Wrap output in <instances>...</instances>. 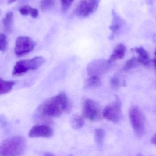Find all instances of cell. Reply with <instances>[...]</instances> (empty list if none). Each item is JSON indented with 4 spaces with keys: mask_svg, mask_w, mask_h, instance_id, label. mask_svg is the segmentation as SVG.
Masks as SVG:
<instances>
[{
    "mask_svg": "<svg viewBox=\"0 0 156 156\" xmlns=\"http://www.w3.org/2000/svg\"><path fill=\"white\" fill-rule=\"evenodd\" d=\"M14 85L12 81H5L0 78V95L11 91Z\"/></svg>",
    "mask_w": 156,
    "mask_h": 156,
    "instance_id": "9a60e30c",
    "label": "cell"
},
{
    "mask_svg": "<svg viewBox=\"0 0 156 156\" xmlns=\"http://www.w3.org/2000/svg\"><path fill=\"white\" fill-rule=\"evenodd\" d=\"M143 156V155L142 154H138L137 155V156Z\"/></svg>",
    "mask_w": 156,
    "mask_h": 156,
    "instance_id": "4dcf8cb0",
    "label": "cell"
},
{
    "mask_svg": "<svg viewBox=\"0 0 156 156\" xmlns=\"http://www.w3.org/2000/svg\"><path fill=\"white\" fill-rule=\"evenodd\" d=\"M71 126L74 129H79L84 126V121L83 117L80 115H74L71 120Z\"/></svg>",
    "mask_w": 156,
    "mask_h": 156,
    "instance_id": "2e32d148",
    "label": "cell"
},
{
    "mask_svg": "<svg viewBox=\"0 0 156 156\" xmlns=\"http://www.w3.org/2000/svg\"><path fill=\"white\" fill-rule=\"evenodd\" d=\"M122 103L120 98L115 95L113 101L107 105L104 109L102 115L108 121L116 123L121 120L122 115Z\"/></svg>",
    "mask_w": 156,
    "mask_h": 156,
    "instance_id": "5b68a950",
    "label": "cell"
},
{
    "mask_svg": "<svg viewBox=\"0 0 156 156\" xmlns=\"http://www.w3.org/2000/svg\"><path fill=\"white\" fill-rule=\"evenodd\" d=\"M155 56L156 57V48L155 52Z\"/></svg>",
    "mask_w": 156,
    "mask_h": 156,
    "instance_id": "1f68e13d",
    "label": "cell"
},
{
    "mask_svg": "<svg viewBox=\"0 0 156 156\" xmlns=\"http://www.w3.org/2000/svg\"><path fill=\"white\" fill-rule=\"evenodd\" d=\"M105 136V132L103 129L98 128L94 132V140L97 146L101 148L103 144L104 138Z\"/></svg>",
    "mask_w": 156,
    "mask_h": 156,
    "instance_id": "ac0fdd59",
    "label": "cell"
},
{
    "mask_svg": "<svg viewBox=\"0 0 156 156\" xmlns=\"http://www.w3.org/2000/svg\"><path fill=\"white\" fill-rule=\"evenodd\" d=\"M44 156H55L54 154L49 152H47V153H44Z\"/></svg>",
    "mask_w": 156,
    "mask_h": 156,
    "instance_id": "4316f807",
    "label": "cell"
},
{
    "mask_svg": "<svg viewBox=\"0 0 156 156\" xmlns=\"http://www.w3.org/2000/svg\"><path fill=\"white\" fill-rule=\"evenodd\" d=\"M139 63L138 62L137 58L136 57L131 58L130 59H128L123 66V69L125 71H129L131 69L135 68L139 65Z\"/></svg>",
    "mask_w": 156,
    "mask_h": 156,
    "instance_id": "d6986e66",
    "label": "cell"
},
{
    "mask_svg": "<svg viewBox=\"0 0 156 156\" xmlns=\"http://www.w3.org/2000/svg\"><path fill=\"white\" fill-rule=\"evenodd\" d=\"M151 142L153 144L156 145V133L151 139Z\"/></svg>",
    "mask_w": 156,
    "mask_h": 156,
    "instance_id": "484cf974",
    "label": "cell"
},
{
    "mask_svg": "<svg viewBox=\"0 0 156 156\" xmlns=\"http://www.w3.org/2000/svg\"><path fill=\"white\" fill-rule=\"evenodd\" d=\"M69 156H72V155H70Z\"/></svg>",
    "mask_w": 156,
    "mask_h": 156,
    "instance_id": "836d02e7",
    "label": "cell"
},
{
    "mask_svg": "<svg viewBox=\"0 0 156 156\" xmlns=\"http://www.w3.org/2000/svg\"><path fill=\"white\" fill-rule=\"evenodd\" d=\"M122 26V21L121 18L115 12H113L112 23L110 27V29L112 31L110 39H113L115 34L119 31Z\"/></svg>",
    "mask_w": 156,
    "mask_h": 156,
    "instance_id": "4fadbf2b",
    "label": "cell"
},
{
    "mask_svg": "<svg viewBox=\"0 0 156 156\" xmlns=\"http://www.w3.org/2000/svg\"><path fill=\"white\" fill-rule=\"evenodd\" d=\"M26 148V141L22 136H11L0 143V156H21Z\"/></svg>",
    "mask_w": 156,
    "mask_h": 156,
    "instance_id": "7a4b0ae2",
    "label": "cell"
},
{
    "mask_svg": "<svg viewBox=\"0 0 156 156\" xmlns=\"http://www.w3.org/2000/svg\"><path fill=\"white\" fill-rule=\"evenodd\" d=\"M61 3L62 10L63 12H66L69 8L68 3L67 0H61Z\"/></svg>",
    "mask_w": 156,
    "mask_h": 156,
    "instance_id": "d4e9b609",
    "label": "cell"
},
{
    "mask_svg": "<svg viewBox=\"0 0 156 156\" xmlns=\"http://www.w3.org/2000/svg\"><path fill=\"white\" fill-rule=\"evenodd\" d=\"M126 52V47L122 44H119L114 48L113 51L110 56L108 61L112 64L115 61L123 58Z\"/></svg>",
    "mask_w": 156,
    "mask_h": 156,
    "instance_id": "8fae6325",
    "label": "cell"
},
{
    "mask_svg": "<svg viewBox=\"0 0 156 156\" xmlns=\"http://www.w3.org/2000/svg\"><path fill=\"white\" fill-rule=\"evenodd\" d=\"M30 14L33 18H36L38 16V11L37 9L31 7L30 8Z\"/></svg>",
    "mask_w": 156,
    "mask_h": 156,
    "instance_id": "cb8c5ba5",
    "label": "cell"
},
{
    "mask_svg": "<svg viewBox=\"0 0 156 156\" xmlns=\"http://www.w3.org/2000/svg\"><path fill=\"white\" fill-rule=\"evenodd\" d=\"M1 10H0V15H1Z\"/></svg>",
    "mask_w": 156,
    "mask_h": 156,
    "instance_id": "d6a6232c",
    "label": "cell"
},
{
    "mask_svg": "<svg viewBox=\"0 0 156 156\" xmlns=\"http://www.w3.org/2000/svg\"><path fill=\"white\" fill-rule=\"evenodd\" d=\"M153 62H154V66L156 72V57L154 58V60H153Z\"/></svg>",
    "mask_w": 156,
    "mask_h": 156,
    "instance_id": "f546056e",
    "label": "cell"
},
{
    "mask_svg": "<svg viewBox=\"0 0 156 156\" xmlns=\"http://www.w3.org/2000/svg\"><path fill=\"white\" fill-rule=\"evenodd\" d=\"M45 62L44 58L37 56L34 58L20 60L16 62L14 66L12 74L19 76L25 74L30 70H35L40 68Z\"/></svg>",
    "mask_w": 156,
    "mask_h": 156,
    "instance_id": "277c9868",
    "label": "cell"
},
{
    "mask_svg": "<svg viewBox=\"0 0 156 156\" xmlns=\"http://www.w3.org/2000/svg\"><path fill=\"white\" fill-rule=\"evenodd\" d=\"M56 0H41L40 2V9L42 11H49L52 9L55 5Z\"/></svg>",
    "mask_w": 156,
    "mask_h": 156,
    "instance_id": "ffe728a7",
    "label": "cell"
},
{
    "mask_svg": "<svg viewBox=\"0 0 156 156\" xmlns=\"http://www.w3.org/2000/svg\"><path fill=\"white\" fill-rule=\"evenodd\" d=\"M7 46V37L5 34L0 33V51L4 52Z\"/></svg>",
    "mask_w": 156,
    "mask_h": 156,
    "instance_id": "7402d4cb",
    "label": "cell"
},
{
    "mask_svg": "<svg viewBox=\"0 0 156 156\" xmlns=\"http://www.w3.org/2000/svg\"><path fill=\"white\" fill-rule=\"evenodd\" d=\"M13 21V13L9 12L5 15V17L3 19L2 23L6 31L10 32L12 29Z\"/></svg>",
    "mask_w": 156,
    "mask_h": 156,
    "instance_id": "e0dca14e",
    "label": "cell"
},
{
    "mask_svg": "<svg viewBox=\"0 0 156 156\" xmlns=\"http://www.w3.org/2000/svg\"><path fill=\"white\" fill-rule=\"evenodd\" d=\"M35 46V43L29 37H18L16 41L15 54L17 56H23L33 51Z\"/></svg>",
    "mask_w": 156,
    "mask_h": 156,
    "instance_id": "ba28073f",
    "label": "cell"
},
{
    "mask_svg": "<svg viewBox=\"0 0 156 156\" xmlns=\"http://www.w3.org/2000/svg\"><path fill=\"white\" fill-rule=\"evenodd\" d=\"M30 8H31V6L24 5L20 7L19 9V12L22 15L28 16V15L30 14Z\"/></svg>",
    "mask_w": 156,
    "mask_h": 156,
    "instance_id": "603a6c76",
    "label": "cell"
},
{
    "mask_svg": "<svg viewBox=\"0 0 156 156\" xmlns=\"http://www.w3.org/2000/svg\"><path fill=\"white\" fill-rule=\"evenodd\" d=\"M133 50L138 55L137 60L139 64H142L145 66L149 65L150 63L149 54L148 52L142 47H136Z\"/></svg>",
    "mask_w": 156,
    "mask_h": 156,
    "instance_id": "7c38bea8",
    "label": "cell"
},
{
    "mask_svg": "<svg viewBox=\"0 0 156 156\" xmlns=\"http://www.w3.org/2000/svg\"><path fill=\"white\" fill-rule=\"evenodd\" d=\"M17 1V0H8L7 1V3H8L9 4H10L16 1Z\"/></svg>",
    "mask_w": 156,
    "mask_h": 156,
    "instance_id": "f1b7e54d",
    "label": "cell"
},
{
    "mask_svg": "<svg viewBox=\"0 0 156 156\" xmlns=\"http://www.w3.org/2000/svg\"><path fill=\"white\" fill-rule=\"evenodd\" d=\"M129 118L134 133L138 137L144 135L146 129L145 117L138 106H132L129 111Z\"/></svg>",
    "mask_w": 156,
    "mask_h": 156,
    "instance_id": "3957f363",
    "label": "cell"
},
{
    "mask_svg": "<svg viewBox=\"0 0 156 156\" xmlns=\"http://www.w3.org/2000/svg\"><path fill=\"white\" fill-rule=\"evenodd\" d=\"M112 64L105 59H96L89 63L87 72L90 76H99L108 71Z\"/></svg>",
    "mask_w": 156,
    "mask_h": 156,
    "instance_id": "9c48e42d",
    "label": "cell"
},
{
    "mask_svg": "<svg viewBox=\"0 0 156 156\" xmlns=\"http://www.w3.org/2000/svg\"><path fill=\"white\" fill-rule=\"evenodd\" d=\"M71 108L67 96L62 92L45 100L37 108V112L40 119L45 120L59 117L69 112Z\"/></svg>",
    "mask_w": 156,
    "mask_h": 156,
    "instance_id": "6da1fadb",
    "label": "cell"
},
{
    "mask_svg": "<svg viewBox=\"0 0 156 156\" xmlns=\"http://www.w3.org/2000/svg\"><path fill=\"white\" fill-rule=\"evenodd\" d=\"M101 0H80L76 8V15L80 18L88 17L98 9Z\"/></svg>",
    "mask_w": 156,
    "mask_h": 156,
    "instance_id": "52a82bcc",
    "label": "cell"
},
{
    "mask_svg": "<svg viewBox=\"0 0 156 156\" xmlns=\"http://www.w3.org/2000/svg\"><path fill=\"white\" fill-rule=\"evenodd\" d=\"M67 1L69 6V7H70L74 0H67Z\"/></svg>",
    "mask_w": 156,
    "mask_h": 156,
    "instance_id": "83f0119b",
    "label": "cell"
},
{
    "mask_svg": "<svg viewBox=\"0 0 156 156\" xmlns=\"http://www.w3.org/2000/svg\"><path fill=\"white\" fill-rule=\"evenodd\" d=\"M126 85L125 81L121 80L117 76H114L110 80V85L112 89H116L122 86Z\"/></svg>",
    "mask_w": 156,
    "mask_h": 156,
    "instance_id": "44dd1931",
    "label": "cell"
},
{
    "mask_svg": "<svg viewBox=\"0 0 156 156\" xmlns=\"http://www.w3.org/2000/svg\"><path fill=\"white\" fill-rule=\"evenodd\" d=\"M83 117L91 122H98L101 120L102 113L98 103L92 99H86L83 102L82 107Z\"/></svg>",
    "mask_w": 156,
    "mask_h": 156,
    "instance_id": "8992f818",
    "label": "cell"
},
{
    "mask_svg": "<svg viewBox=\"0 0 156 156\" xmlns=\"http://www.w3.org/2000/svg\"><path fill=\"white\" fill-rule=\"evenodd\" d=\"M101 81L99 76H90L84 81V88L86 89H93L99 87Z\"/></svg>",
    "mask_w": 156,
    "mask_h": 156,
    "instance_id": "5bb4252c",
    "label": "cell"
},
{
    "mask_svg": "<svg viewBox=\"0 0 156 156\" xmlns=\"http://www.w3.org/2000/svg\"><path fill=\"white\" fill-rule=\"evenodd\" d=\"M54 134L53 129L48 125H37L33 126L28 133L31 138H49Z\"/></svg>",
    "mask_w": 156,
    "mask_h": 156,
    "instance_id": "30bf717a",
    "label": "cell"
}]
</instances>
